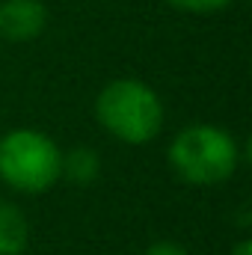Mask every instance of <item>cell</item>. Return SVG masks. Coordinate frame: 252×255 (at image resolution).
Wrapping results in <instances>:
<instances>
[{
	"label": "cell",
	"mask_w": 252,
	"mask_h": 255,
	"mask_svg": "<svg viewBox=\"0 0 252 255\" xmlns=\"http://www.w3.org/2000/svg\"><path fill=\"white\" fill-rule=\"evenodd\" d=\"M48 9L42 0H3L0 3V36L6 42L24 45L45 33Z\"/></svg>",
	"instance_id": "277c9868"
},
{
	"label": "cell",
	"mask_w": 252,
	"mask_h": 255,
	"mask_svg": "<svg viewBox=\"0 0 252 255\" xmlns=\"http://www.w3.org/2000/svg\"><path fill=\"white\" fill-rule=\"evenodd\" d=\"M142 255H190L181 244H172V241H157V244H151L148 250Z\"/></svg>",
	"instance_id": "ba28073f"
},
{
	"label": "cell",
	"mask_w": 252,
	"mask_h": 255,
	"mask_svg": "<svg viewBox=\"0 0 252 255\" xmlns=\"http://www.w3.org/2000/svg\"><path fill=\"white\" fill-rule=\"evenodd\" d=\"M95 119L125 145H148L163 128V101L148 83L136 77H116L98 92Z\"/></svg>",
	"instance_id": "7a4b0ae2"
},
{
	"label": "cell",
	"mask_w": 252,
	"mask_h": 255,
	"mask_svg": "<svg viewBox=\"0 0 252 255\" xmlns=\"http://www.w3.org/2000/svg\"><path fill=\"white\" fill-rule=\"evenodd\" d=\"M166 160L169 169L190 187H217L238 172L241 145L232 130L196 122L172 136Z\"/></svg>",
	"instance_id": "6da1fadb"
},
{
	"label": "cell",
	"mask_w": 252,
	"mask_h": 255,
	"mask_svg": "<svg viewBox=\"0 0 252 255\" xmlns=\"http://www.w3.org/2000/svg\"><path fill=\"white\" fill-rule=\"evenodd\" d=\"M60 178L63 151L48 133L36 128H15L0 136V181L6 187L24 196H39Z\"/></svg>",
	"instance_id": "3957f363"
},
{
	"label": "cell",
	"mask_w": 252,
	"mask_h": 255,
	"mask_svg": "<svg viewBox=\"0 0 252 255\" xmlns=\"http://www.w3.org/2000/svg\"><path fill=\"white\" fill-rule=\"evenodd\" d=\"M30 244V223L15 202L0 199V255H24Z\"/></svg>",
	"instance_id": "5b68a950"
},
{
	"label": "cell",
	"mask_w": 252,
	"mask_h": 255,
	"mask_svg": "<svg viewBox=\"0 0 252 255\" xmlns=\"http://www.w3.org/2000/svg\"><path fill=\"white\" fill-rule=\"evenodd\" d=\"M101 172V157L95 148L89 145H77V148H68L63 154V178H68L71 184L77 187H89Z\"/></svg>",
	"instance_id": "8992f818"
},
{
	"label": "cell",
	"mask_w": 252,
	"mask_h": 255,
	"mask_svg": "<svg viewBox=\"0 0 252 255\" xmlns=\"http://www.w3.org/2000/svg\"><path fill=\"white\" fill-rule=\"evenodd\" d=\"M232 255H252V241H250V238L238 241V247L232 250Z\"/></svg>",
	"instance_id": "9c48e42d"
},
{
	"label": "cell",
	"mask_w": 252,
	"mask_h": 255,
	"mask_svg": "<svg viewBox=\"0 0 252 255\" xmlns=\"http://www.w3.org/2000/svg\"><path fill=\"white\" fill-rule=\"evenodd\" d=\"M172 9L187 12V15H214L232 6V0H166Z\"/></svg>",
	"instance_id": "52a82bcc"
}]
</instances>
